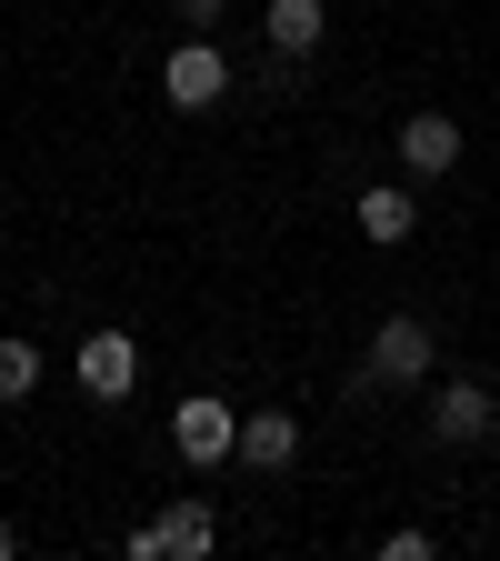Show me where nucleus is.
<instances>
[{
    "instance_id": "f257e3e1",
    "label": "nucleus",
    "mask_w": 500,
    "mask_h": 561,
    "mask_svg": "<svg viewBox=\"0 0 500 561\" xmlns=\"http://www.w3.org/2000/svg\"><path fill=\"white\" fill-rule=\"evenodd\" d=\"M431 321H410V311H391L381 331H371V362H361V391H410V381H431Z\"/></svg>"
},
{
    "instance_id": "f03ea898",
    "label": "nucleus",
    "mask_w": 500,
    "mask_h": 561,
    "mask_svg": "<svg viewBox=\"0 0 500 561\" xmlns=\"http://www.w3.org/2000/svg\"><path fill=\"white\" fill-rule=\"evenodd\" d=\"M171 451H181L190 471L241 461V411H231V401H210V391H190V401L171 411Z\"/></svg>"
},
{
    "instance_id": "7ed1b4c3",
    "label": "nucleus",
    "mask_w": 500,
    "mask_h": 561,
    "mask_svg": "<svg viewBox=\"0 0 500 561\" xmlns=\"http://www.w3.org/2000/svg\"><path fill=\"white\" fill-rule=\"evenodd\" d=\"M210 541H221V522H210V502H200V491H181L171 512H151V522L130 531V561H200Z\"/></svg>"
},
{
    "instance_id": "20e7f679",
    "label": "nucleus",
    "mask_w": 500,
    "mask_h": 561,
    "mask_svg": "<svg viewBox=\"0 0 500 561\" xmlns=\"http://www.w3.org/2000/svg\"><path fill=\"white\" fill-rule=\"evenodd\" d=\"M161 91H171V111H221V101H231V60H221V41L190 31V41L171 50V70H161Z\"/></svg>"
},
{
    "instance_id": "39448f33",
    "label": "nucleus",
    "mask_w": 500,
    "mask_h": 561,
    "mask_svg": "<svg viewBox=\"0 0 500 561\" xmlns=\"http://www.w3.org/2000/svg\"><path fill=\"white\" fill-rule=\"evenodd\" d=\"M500 432V401H490V381H441V401H431V442H451V451H470V442H490Z\"/></svg>"
},
{
    "instance_id": "423d86ee",
    "label": "nucleus",
    "mask_w": 500,
    "mask_h": 561,
    "mask_svg": "<svg viewBox=\"0 0 500 561\" xmlns=\"http://www.w3.org/2000/svg\"><path fill=\"white\" fill-rule=\"evenodd\" d=\"M81 391H91L101 411L140 391V341H130V331H91V341H81Z\"/></svg>"
},
{
    "instance_id": "0eeeda50",
    "label": "nucleus",
    "mask_w": 500,
    "mask_h": 561,
    "mask_svg": "<svg viewBox=\"0 0 500 561\" xmlns=\"http://www.w3.org/2000/svg\"><path fill=\"white\" fill-rule=\"evenodd\" d=\"M451 161H461V121H451V111H410V121H400V171H410V181H441Z\"/></svg>"
},
{
    "instance_id": "6e6552de",
    "label": "nucleus",
    "mask_w": 500,
    "mask_h": 561,
    "mask_svg": "<svg viewBox=\"0 0 500 561\" xmlns=\"http://www.w3.org/2000/svg\"><path fill=\"white\" fill-rule=\"evenodd\" d=\"M241 461L251 471H291L301 461V421L291 411H241Z\"/></svg>"
},
{
    "instance_id": "1a4fd4ad",
    "label": "nucleus",
    "mask_w": 500,
    "mask_h": 561,
    "mask_svg": "<svg viewBox=\"0 0 500 561\" xmlns=\"http://www.w3.org/2000/svg\"><path fill=\"white\" fill-rule=\"evenodd\" d=\"M361 231H371L381 251H400V241L420 231V201H410L400 181H371V191H361Z\"/></svg>"
},
{
    "instance_id": "9d476101",
    "label": "nucleus",
    "mask_w": 500,
    "mask_h": 561,
    "mask_svg": "<svg viewBox=\"0 0 500 561\" xmlns=\"http://www.w3.org/2000/svg\"><path fill=\"white\" fill-rule=\"evenodd\" d=\"M270 50L280 60H301V50H321V31H330V11H321V0H270Z\"/></svg>"
},
{
    "instance_id": "9b49d317",
    "label": "nucleus",
    "mask_w": 500,
    "mask_h": 561,
    "mask_svg": "<svg viewBox=\"0 0 500 561\" xmlns=\"http://www.w3.org/2000/svg\"><path fill=\"white\" fill-rule=\"evenodd\" d=\"M40 391V351L31 341H0V401H31Z\"/></svg>"
},
{
    "instance_id": "f8f14e48",
    "label": "nucleus",
    "mask_w": 500,
    "mask_h": 561,
    "mask_svg": "<svg viewBox=\"0 0 500 561\" xmlns=\"http://www.w3.org/2000/svg\"><path fill=\"white\" fill-rule=\"evenodd\" d=\"M171 11H181L190 31H221V11H231V0H171Z\"/></svg>"
},
{
    "instance_id": "ddd939ff",
    "label": "nucleus",
    "mask_w": 500,
    "mask_h": 561,
    "mask_svg": "<svg viewBox=\"0 0 500 561\" xmlns=\"http://www.w3.org/2000/svg\"><path fill=\"white\" fill-rule=\"evenodd\" d=\"M11 551H21V531H11V522H0V561H11Z\"/></svg>"
}]
</instances>
